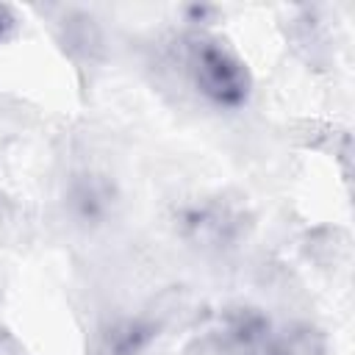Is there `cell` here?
I'll list each match as a JSON object with an SVG mask.
<instances>
[{
	"label": "cell",
	"instance_id": "cell-6",
	"mask_svg": "<svg viewBox=\"0 0 355 355\" xmlns=\"http://www.w3.org/2000/svg\"><path fill=\"white\" fill-rule=\"evenodd\" d=\"M19 31V17L11 6L0 3V44H6L8 39H14Z\"/></svg>",
	"mask_w": 355,
	"mask_h": 355
},
{
	"label": "cell",
	"instance_id": "cell-2",
	"mask_svg": "<svg viewBox=\"0 0 355 355\" xmlns=\"http://www.w3.org/2000/svg\"><path fill=\"white\" fill-rule=\"evenodd\" d=\"M252 230L247 205L225 194H202L189 200L175 214V233L200 255L222 258L236 252Z\"/></svg>",
	"mask_w": 355,
	"mask_h": 355
},
{
	"label": "cell",
	"instance_id": "cell-1",
	"mask_svg": "<svg viewBox=\"0 0 355 355\" xmlns=\"http://www.w3.org/2000/svg\"><path fill=\"white\" fill-rule=\"evenodd\" d=\"M180 75L194 100L219 116L250 108L255 78L244 55L214 28H186L178 44Z\"/></svg>",
	"mask_w": 355,
	"mask_h": 355
},
{
	"label": "cell",
	"instance_id": "cell-5",
	"mask_svg": "<svg viewBox=\"0 0 355 355\" xmlns=\"http://www.w3.org/2000/svg\"><path fill=\"white\" fill-rule=\"evenodd\" d=\"M158 338V322L144 313H125L105 324L103 355H144Z\"/></svg>",
	"mask_w": 355,
	"mask_h": 355
},
{
	"label": "cell",
	"instance_id": "cell-3",
	"mask_svg": "<svg viewBox=\"0 0 355 355\" xmlns=\"http://www.w3.org/2000/svg\"><path fill=\"white\" fill-rule=\"evenodd\" d=\"M219 355H300L294 336L261 305H227L214 327Z\"/></svg>",
	"mask_w": 355,
	"mask_h": 355
},
{
	"label": "cell",
	"instance_id": "cell-4",
	"mask_svg": "<svg viewBox=\"0 0 355 355\" xmlns=\"http://www.w3.org/2000/svg\"><path fill=\"white\" fill-rule=\"evenodd\" d=\"M119 202H122V194L114 175L97 166L75 169L64 186V211L83 230L105 227L116 216Z\"/></svg>",
	"mask_w": 355,
	"mask_h": 355
}]
</instances>
